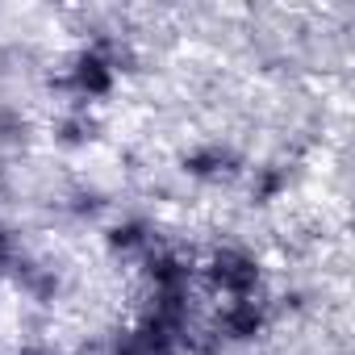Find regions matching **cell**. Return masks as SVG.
<instances>
[{"label": "cell", "instance_id": "7a4b0ae2", "mask_svg": "<svg viewBox=\"0 0 355 355\" xmlns=\"http://www.w3.org/2000/svg\"><path fill=\"white\" fill-rule=\"evenodd\" d=\"M201 272H205V284H209L214 293H222L226 301H234V297H255L259 284H263L259 255L247 251V247H239V243L214 247Z\"/></svg>", "mask_w": 355, "mask_h": 355}, {"label": "cell", "instance_id": "3957f363", "mask_svg": "<svg viewBox=\"0 0 355 355\" xmlns=\"http://www.w3.org/2000/svg\"><path fill=\"white\" fill-rule=\"evenodd\" d=\"M180 167L184 175H193L201 184H226L243 171V150L226 138H201L180 155Z\"/></svg>", "mask_w": 355, "mask_h": 355}, {"label": "cell", "instance_id": "4fadbf2b", "mask_svg": "<svg viewBox=\"0 0 355 355\" xmlns=\"http://www.w3.org/2000/svg\"><path fill=\"white\" fill-rule=\"evenodd\" d=\"M13 355H63V351H59L51 338H26V343H21Z\"/></svg>", "mask_w": 355, "mask_h": 355}, {"label": "cell", "instance_id": "52a82bcc", "mask_svg": "<svg viewBox=\"0 0 355 355\" xmlns=\"http://www.w3.org/2000/svg\"><path fill=\"white\" fill-rule=\"evenodd\" d=\"M105 247H109V255H121V259H146L159 247V230L146 218L130 214L105 230Z\"/></svg>", "mask_w": 355, "mask_h": 355}, {"label": "cell", "instance_id": "277c9868", "mask_svg": "<svg viewBox=\"0 0 355 355\" xmlns=\"http://www.w3.org/2000/svg\"><path fill=\"white\" fill-rule=\"evenodd\" d=\"M209 326L222 343H255L272 326V309L259 293L255 297H234V301H222V309L214 313Z\"/></svg>", "mask_w": 355, "mask_h": 355}, {"label": "cell", "instance_id": "6da1fadb", "mask_svg": "<svg viewBox=\"0 0 355 355\" xmlns=\"http://www.w3.org/2000/svg\"><path fill=\"white\" fill-rule=\"evenodd\" d=\"M125 63H130V46L113 34H96L63 63L59 88L71 96V105L88 109L92 101H105L117 88V76L125 71Z\"/></svg>", "mask_w": 355, "mask_h": 355}, {"label": "cell", "instance_id": "ba28073f", "mask_svg": "<svg viewBox=\"0 0 355 355\" xmlns=\"http://www.w3.org/2000/svg\"><path fill=\"white\" fill-rule=\"evenodd\" d=\"M96 138H101V117H96L92 109L71 105V109L59 113V121H55V142H63V146H88V142H96Z\"/></svg>", "mask_w": 355, "mask_h": 355}, {"label": "cell", "instance_id": "7c38bea8", "mask_svg": "<svg viewBox=\"0 0 355 355\" xmlns=\"http://www.w3.org/2000/svg\"><path fill=\"white\" fill-rule=\"evenodd\" d=\"M105 209V197L96 193V189H76V193H67V214H76V218H96Z\"/></svg>", "mask_w": 355, "mask_h": 355}, {"label": "cell", "instance_id": "9c48e42d", "mask_svg": "<svg viewBox=\"0 0 355 355\" xmlns=\"http://www.w3.org/2000/svg\"><path fill=\"white\" fill-rule=\"evenodd\" d=\"M288 180H293L288 163H280V159L259 163V167L251 171V201H255V205H272V201H280V197L288 193Z\"/></svg>", "mask_w": 355, "mask_h": 355}, {"label": "cell", "instance_id": "30bf717a", "mask_svg": "<svg viewBox=\"0 0 355 355\" xmlns=\"http://www.w3.org/2000/svg\"><path fill=\"white\" fill-rule=\"evenodd\" d=\"M26 138H30L26 113L13 105H0V142H26Z\"/></svg>", "mask_w": 355, "mask_h": 355}, {"label": "cell", "instance_id": "8fae6325", "mask_svg": "<svg viewBox=\"0 0 355 355\" xmlns=\"http://www.w3.org/2000/svg\"><path fill=\"white\" fill-rule=\"evenodd\" d=\"M21 255H26V247H21V239H17V230H13L9 222H0V276H9Z\"/></svg>", "mask_w": 355, "mask_h": 355}, {"label": "cell", "instance_id": "5b68a950", "mask_svg": "<svg viewBox=\"0 0 355 355\" xmlns=\"http://www.w3.org/2000/svg\"><path fill=\"white\" fill-rule=\"evenodd\" d=\"M193 259L175 247H155L142 259V276L150 284V293H189L193 288Z\"/></svg>", "mask_w": 355, "mask_h": 355}, {"label": "cell", "instance_id": "8992f818", "mask_svg": "<svg viewBox=\"0 0 355 355\" xmlns=\"http://www.w3.org/2000/svg\"><path fill=\"white\" fill-rule=\"evenodd\" d=\"M9 280H13V284L34 301V305H55V301L63 297V272H59L55 263L34 259V255H21V259L13 263Z\"/></svg>", "mask_w": 355, "mask_h": 355}]
</instances>
